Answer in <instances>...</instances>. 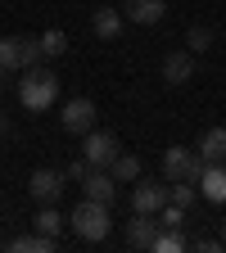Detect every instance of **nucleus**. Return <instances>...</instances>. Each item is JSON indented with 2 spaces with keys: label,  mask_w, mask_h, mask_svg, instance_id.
<instances>
[{
  "label": "nucleus",
  "mask_w": 226,
  "mask_h": 253,
  "mask_svg": "<svg viewBox=\"0 0 226 253\" xmlns=\"http://www.w3.org/2000/svg\"><path fill=\"white\" fill-rule=\"evenodd\" d=\"M163 176L195 185V181L204 176V158H199L195 149H185V145H168V149H163Z\"/></svg>",
  "instance_id": "3"
},
{
  "label": "nucleus",
  "mask_w": 226,
  "mask_h": 253,
  "mask_svg": "<svg viewBox=\"0 0 226 253\" xmlns=\"http://www.w3.org/2000/svg\"><path fill=\"white\" fill-rule=\"evenodd\" d=\"M37 41H41V59H59L63 50H68V37H63V32H59V27H50V32H41V37H37Z\"/></svg>",
  "instance_id": "20"
},
{
  "label": "nucleus",
  "mask_w": 226,
  "mask_h": 253,
  "mask_svg": "<svg viewBox=\"0 0 226 253\" xmlns=\"http://www.w3.org/2000/svg\"><path fill=\"white\" fill-rule=\"evenodd\" d=\"M195 185H199V199L226 204V163H204V176H199Z\"/></svg>",
  "instance_id": "10"
},
{
  "label": "nucleus",
  "mask_w": 226,
  "mask_h": 253,
  "mask_svg": "<svg viewBox=\"0 0 226 253\" xmlns=\"http://www.w3.org/2000/svg\"><path fill=\"white\" fill-rule=\"evenodd\" d=\"M109 172H113V181H118V185H132V181L140 176V158H132V154H118L113 163H109Z\"/></svg>",
  "instance_id": "18"
},
{
  "label": "nucleus",
  "mask_w": 226,
  "mask_h": 253,
  "mask_svg": "<svg viewBox=\"0 0 226 253\" xmlns=\"http://www.w3.org/2000/svg\"><path fill=\"white\" fill-rule=\"evenodd\" d=\"M195 154L204 158V163H226V126H208Z\"/></svg>",
  "instance_id": "14"
},
{
  "label": "nucleus",
  "mask_w": 226,
  "mask_h": 253,
  "mask_svg": "<svg viewBox=\"0 0 226 253\" xmlns=\"http://www.w3.org/2000/svg\"><path fill=\"white\" fill-rule=\"evenodd\" d=\"M185 244H190V240H185V231H181V226H158V235H154V244H149V249H154V253H181Z\"/></svg>",
  "instance_id": "16"
},
{
  "label": "nucleus",
  "mask_w": 226,
  "mask_h": 253,
  "mask_svg": "<svg viewBox=\"0 0 226 253\" xmlns=\"http://www.w3.org/2000/svg\"><path fill=\"white\" fill-rule=\"evenodd\" d=\"M217 45V37H213V27H204V23H195V27H190L185 32V50L190 54H208Z\"/></svg>",
  "instance_id": "19"
},
{
  "label": "nucleus",
  "mask_w": 226,
  "mask_h": 253,
  "mask_svg": "<svg viewBox=\"0 0 226 253\" xmlns=\"http://www.w3.org/2000/svg\"><path fill=\"white\" fill-rule=\"evenodd\" d=\"M163 14H168V0H122V18L136 23V27L163 23Z\"/></svg>",
  "instance_id": "8"
},
{
  "label": "nucleus",
  "mask_w": 226,
  "mask_h": 253,
  "mask_svg": "<svg viewBox=\"0 0 226 253\" xmlns=\"http://www.w3.org/2000/svg\"><path fill=\"white\" fill-rule=\"evenodd\" d=\"M68 226H73V235L77 240H86V244H100V240H109V204H95V199H82L77 208H73V217H68Z\"/></svg>",
  "instance_id": "2"
},
{
  "label": "nucleus",
  "mask_w": 226,
  "mask_h": 253,
  "mask_svg": "<svg viewBox=\"0 0 226 253\" xmlns=\"http://www.w3.org/2000/svg\"><path fill=\"white\" fill-rule=\"evenodd\" d=\"M54 100H59V73L54 68H41V63L23 68V77H18V104L27 113H45Z\"/></svg>",
  "instance_id": "1"
},
{
  "label": "nucleus",
  "mask_w": 226,
  "mask_h": 253,
  "mask_svg": "<svg viewBox=\"0 0 226 253\" xmlns=\"http://www.w3.org/2000/svg\"><path fill=\"white\" fill-rule=\"evenodd\" d=\"M154 235H158V212H136L127 221V244L132 249H149Z\"/></svg>",
  "instance_id": "12"
},
{
  "label": "nucleus",
  "mask_w": 226,
  "mask_h": 253,
  "mask_svg": "<svg viewBox=\"0 0 226 253\" xmlns=\"http://www.w3.org/2000/svg\"><path fill=\"white\" fill-rule=\"evenodd\" d=\"M122 23H127V18H122V9H113V5H100V9L90 14V32H95L100 41H118Z\"/></svg>",
  "instance_id": "13"
},
{
  "label": "nucleus",
  "mask_w": 226,
  "mask_h": 253,
  "mask_svg": "<svg viewBox=\"0 0 226 253\" xmlns=\"http://www.w3.org/2000/svg\"><path fill=\"white\" fill-rule=\"evenodd\" d=\"M190 77H195V54H190V50L163 54V82H168V86H185Z\"/></svg>",
  "instance_id": "11"
},
{
  "label": "nucleus",
  "mask_w": 226,
  "mask_h": 253,
  "mask_svg": "<svg viewBox=\"0 0 226 253\" xmlns=\"http://www.w3.org/2000/svg\"><path fill=\"white\" fill-rule=\"evenodd\" d=\"M82 190H86V199L109 204V208H113V199H118V181H113V172H109V168H90V172H86V181H82Z\"/></svg>",
  "instance_id": "9"
},
{
  "label": "nucleus",
  "mask_w": 226,
  "mask_h": 253,
  "mask_svg": "<svg viewBox=\"0 0 226 253\" xmlns=\"http://www.w3.org/2000/svg\"><path fill=\"white\" fill-rule=\"evenodd\" d=\"M86 172H90V163H86V158H73V163L63 168V176H68V185H82V181H86Z\"/></svg>",
  "instance_id": "21"
},
{
  "label": "nucleus",
  "mask_w": 226,
  "mask_h": 253,
  "mask_svg": "<svg viewBox=\"0 0 226 253\" xmlns=\"http://www.w3.org/2000/svg\"><path fill=\"white\" fill-rule=\"evenodd\" d=\"M195 249H199V253H217V249H222V240H217V235H208V240H195Z\"/></svg>",
  "instance_id": "22"
},
{
  "label": "nucleus",
  "mask_w": 226,
  "mask_h": 253,
  "mask_svg": "<svg viewBox=\"0 0 226 253\" xmlns=\"http://www.w3.org/2000/svg\"><path fill=\"white\" fill-rule=\"evenodd\" d=\"M63 185H68V176L54 172V168H37L32 181H27V190H32V199H37V204H54L63 195Z\"/></svg>",
  "instance_id": "7"
},
{
  "label": "nucleus",
  "mask_w": 226,
  "mask_h": 253,
  "mask_svg": "<svg viewBox=\"0 0 226 253\" xmlns=\"http://www.w3.org/2000/svg\"><path fill=\"white\" fill-rule=\"evenodd\" d=\"M163 204H168V185L163 181H149V176L132 181V212H158Z\"/></svg>",
  "instance_id": "6"
},
{
  "label": "nucleus",
  "mask_w": 226,
  "mask_h": 253,
  "mask_svg": "<svg viewBox=\"0 0 226 253\" xmlns=\"http://www.w3.org/2000/svg\"><path fill=\"white\" fill-rule=\"evenodd\" d=\"M82 158H86L90 168H109L113 158H118V136L113 131H100V126L86 131L82 136Z\"/></svg>",
  "instance_id": "5"
},
{
  "label": "nucleus",
  "mask_w": 226,
  "mask_h": 253,
  "mask_svg": "<svg viewBox=\"0 0 226 253\" xmlns=\"http://www.w3.org/2000/svg\"><path fill=\"white\" fill-rule=\"evenodd\" d=\"M217 240H222V249H226V221H222V235H217Z\"/></svg>",
  "instance_id": "23"
},
{
  "label": "nucleus",
  "mask_w": 226,
  "mask_h": 253,
  "mask_svg": "<svg viewBox=\"0 0 226 253\" xmlns=\"http://www.w3.org/2000/svg\"><path fill=\"white\" fill-rule=\"evenodd\" d=\"M68 226V217H63L54 204H41V212H37V231L41 235H50V240H59V231Z\"/></svg>",
  "instance_id": "17"
},
{
  "label": "nucleus",
  "mask_w": 226,
  "mask_h": 253,
  "mask_svg": "<svg viewBox=\"0 0 226 253\" xmlns=\"http://www.w3.org/2000/svg\"><path fill=\"white\" fill-rule=\"evenodd\" d=\"M5 131H9V122H5V118H0V136H5Z\"/></svg>",
  "instance_id": "24"
},
{
  "label": "nucleus",
  "mask_w": 226,
  "mask_h": 253,
  "mask_svg": "<svg viewBox=\"0 0 226 253\" xmlns=\"http://www.w3.org/2000/svg\"><path fill=\"white\" fill-rule=\"evenodd\" d=\"M27 54H23V37H0V73H23Z\"/></svg>",
  "instance_id": "15"
},
{
  "label": "nucleus",
  "mask_w": 226,
  "mask_h": 253,
  "mask_svg": "<svg viewBox=\"0 0 226 253\" xmlns=\"http://www.w3.org/2000/svg\"><path fill=\"white\" fill-rule=\"evenodd\" d=\"M95 118H100V109H95V100H86V95L68 100V104H63V113H59V122H63V131H68V136L95 131Z\"/></svg>",
  "instance_id": "4"
}]
</instances>
